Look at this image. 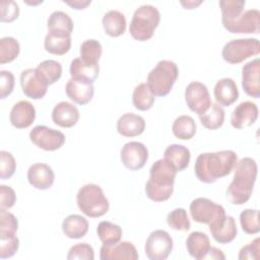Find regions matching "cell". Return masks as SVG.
<instances>
[{"instance_id": "1", "label": "cell", "mask_w": 260, "mask_h": 260, "mask_svg": "<svg viewBox=\"0 0 260 260\" xmlns=\"http://www.w3.org/2000/svg\"><path fill=\"white\" fill-rule=\"evenodd\" d=\"M237 161L238 155L231 149L216 152H204L197 156L194 172L200 182L211 184L230 175Z\"/></svg>"}, {"instance_id": "2", "label": "cell", "mask_w": 260, "mask_h": 260, "mask_svg": "<svg viewBox=\"0 0 260 260\" xmlns=\"http://www.w3.org/2000/svg\"><path fill=\"white\" fill-rule=\"evenodd\" d=\"M235 175L226 189V198L234 205L246 203L253 192L254 184L257 179L258 167L252 157H243L237 161Z\"/></svg>"}, {"instance_id": "3", "label": "cell", "mask_w": 260, "mask_h": 260, "mask_svg": "<svg viewBox=\"0 0 260 260\" xmlns=\"http://www.w3.org/2000/svg\"><path fill=\"white\" fill-rule=\"evenodd\" d=\"M177 173L167 159H157L149 170V179L144 188L146 196L154 202L168 200L173 194Z\"/></svg>"}, {"instance_id": "4", "label": "cell", "mask_w": 260, "mask_h": 260, "mask_svg": "<svg viewBox=\"0 0 260 260\" xmlns=\"http://www.w3.org/2000/svg\"><path fill=\"white\" fill-rule=\"evenodd\" d=\"M159 21L160 13L155 6L149 4L141 5L133 13L129 32L134 40L145 42L152 38Z\"/></svg>"}, {"instance_id": "5", "label": "cell", "mask_w": 260, "mask_h": 260, "mask_svg": "<svg viewBox=\"0 0 260 260\" xmlns=\"http://www.w3.org/2000/svg\"><path fill=\"white\" fill-rule=\"evenodd\" d=\"M79 210L88 217H101L109 211L110 203L103 189L96 184H85L76 195Z\"/></svg>"}, {"instance_id": "6", "label": "cell", "mask_w": 260, "mask_h": 260, "mask_svg": "<svg viewBox=\"0 0 260 260\" xmlns=\"http://www.w3.org/2000/svg\"><path fill=\"white\" fill-rule=\"evenodd\" d=\"M179 76V68L174 61L160 60L147 75V85L155 96L170 93Z\"/></svg>"}, {"instance_id": "7", "label": "cell", "mask_w": 260, "mask_h": 260, "mask_svg": "<svg viewBox=\"0 0 260 260\" xmlns=\"http://www.w3.org/2000/svg\"><path fill=\"white\" fill-rule=\"evenodd\" d=\"M260 53V43L258 39L247 38L237 39L228 42L221 51L223 60L230 64H239L257 56Z\"/></svg>"}, {"instance_id": "8", "label": "cell", "mask_w": 260, "mask_h": 260, "mask_svg": "<svg viewBox=\"0 0 260 260\" xmlns=\"http://www.w3.org/2000/svg\"><path fill=\"white\" fill-rule=\"evenodd\" d=\"M189 209L190 215L194 221L208 225L225 215V210L220 204L205 197H198L192 200Z\"/></svg>"}, {"instance_id": "9", "label": "cell", "mask_w": 260, "mask_h": 260, "mask_svg": "<svg viewBox=\"0 0 260 260\" xmlns=\"http://www.w3.org/2000/svg\"><path fill=\"white\" fill-rule=\"evenodd\" d=\"M173 239L164 230H155L146 239L144 251L150 260H165L173 251Z\"/></svg>"}, {"instance_id": "10", "label": "cell", "mask_w": 260, "mask_h": 260, "mask_svg": "<svg viewBox=\"0 0 260 260\" xmlns=\"http://www.w3.org/2000/svg\"><path fill=\"white\" fill-rule=\"evenodd\" d=\"M30 141L39 148L46 151H54L63 146L65 135L53 128L45 125H38L29 132Z\"/></svg>"}, {"instance_id": "11", "label": "cell", "mask_w": 260, "mask_h": 260, "mask_svg": "<svg viewBox=\"0 0 260 260\" xmlns=\"http://www.w3.org/2000/svg\"><path fill=\"white\" fill-rule=\"evenodd\" d=\"M185 102L190 111L201 115L212 104L207 86L199 81L190 82L185 89Z\"/></svg>"}, {"instance_id": "12", "label": "cell", "mask_w": 260, "mask_h": 260, "mask_svg": "<svg viewBox=\"0 0 260 260\" xmlns=\"http://www.w3.org/2000/svg\"><path fill=\"white\" fill-rule=\"evenodd\" d=\"M223 27L232 34H258L260 28V12L249 9L235 19L221 21Z\"/></svg>"}, {"instance_id": "13", "label": "cell", "mask_w": 260, "mask_h": 260, "mask_svg": "<svg viewBox=\"0 0 260 260\" xmlns=\"http://www.w3.org/2000/svg\"><path fill=\"white\" fill-rule=\"evenodd\" d=\"M121 161L130 171L142 169L148 159L146 146L139 141H130L123 145L120 153Z\"/></svg>"}, {"instance_id": "14", "label": "cell", "mask_w": 260, "mask_h": 260, "mask_svg": "<svg viewBox=\"0 0 260 260\" xmlns=\"http://www.w3.org/2000/svg\"><path fill=\"white\" fill-rule=\"evenodd\" d=\"M22 92L29 99H43L48 90V83L40 75L36 68H27L20 74Z\"/></svg>"}, {"instance_id": "15", "label": "cell", "mask_w": 260, "mask_h": 260, "mask_svg": "<svg viewBox=\"0 0 260 260\" xmlns=\"http://www.w3.org/2000/svg\"><path fill=\"white\" fill-rule=\"evenodd\" d=\"M260 60L255 58L246 63L242 68V87L246 94L254 99L260 96Z\"/></svg>"}, {"instance_id": "16", "label": "cell", "mask_w": 260, "mask_h": 260, "mask_svg": "<svg viewBox=\"0 0 260 260\" xmlns=\"http://www.w3.org/2000/svg\"><path fill=\"white\" fill-rule=\"evenodd\" d=\"M258 107L251 101L240 103L232 112L231 125L236 129L252 126L258 119Z\"/></svg>"}, {"instance_id": "17", "label": "cell", "mask_w": 260, "mask_h": 260, "mask_svg": "<svg viewBox=\"0 0 260 260\" xmlns=\"http://www.w3.org/2000/svg\"><path fill=\"white\" fill-rule=\"evenodd\" d=\"M139 257L131 242L123 241L114 245H103L100 249L102 260H137Z\"/></svg>"}, {"instance_id": "18", "label": "cell", "mask_w": 260, "mask_h": 260, "mask_svg": "<svg viewBox=\"0 0 260 260\" xmlns=\"http://www.w3.org/2000/svg\"><path fill=\"white\" fill-rule=\"evenodd\" d=\"M65 92L73 103L83 106L92 100L94 87L93 83L71 77L66 83Z\"/></svg>"}, {"instance_id": "19", "label": "cell", "mask_w": 260, "mask_h": 260, "mask_svg": "<svg viewBox=\"0 0 260 260\" xmlns=\"http://www.w3.org/2000/svg\"><path fill=\"white\" fill-rule=\"evenodd\" d=\"M27 181L36 189L47 190L54 184L55 174L49 165L37 162L28 168Z\"/></svg>"}, {"instance_id": "20", "label": "cell", "mask_w": 260, "mask_h": 260, "mask_svg": "<svg viewBox=\"0 0 260 260\" xmlns=\"http://www.w3.org/2000/svg\"><path fill=\"white\" fill-rule=\"evenodd\" d=\"M208 226L213 240L219 244L231 243L235 240L238 234L235 218L226 214Z\"/></svg>"}, {"instance_id": "21", "label": "cell", "mask_w": 260, "mask_h": 260, "mask_svg": "<svg viewBox=\"0 0 260 260\" xmlns=\"http://www.w3.org/2000/svg\"><path fill=\"white\" fill-rule=\"evenodd\" d=\"M36 119V109L28 101H19L13 105L9 120L13 127L17 129H24L29 127Z\"/></svg>"}, {"instance_id": "22", "label": "cell", "mask_w": 260, "mask_h": 260, "mask_svg": "<svg viewBox=\"0 0 260 260\" xmlns=\"http://www.w3.org/2000/svg\"><path fill=\"white\" fill-rule=\"evenodd\" d=\"M216 104L229 107L239 99V89L236 81L229 77H223L216 81L213 89Z\"/></svg>"}, {"instance_id": "23", "label": "cell", "mask_w": 260, "mask_h": 260, "mask_svg": "<svg viewBox=\"0 0 260 260\" xmlns=\"http://www.w3.org/2000/svg\"><path fill=\"white\" fill-rule=\"evenodd\" d=\"M52 120L57 126L71 128L79 120V111L69 102H60L53 108Z\"/></svg>"}, {"instance_id": "24", "label": "cell", "mask_w": 260, "mask_h": 260, "mask_svg": "<svg viewBox=\"0 0 260 260\" xmlns=\"http://www.w3.org/2000/svg\"><path fill=\"white\" fill-rule=\"evenodd\" d=\"M145 120L134 113H125L117 121V131L124 137H136L143 133Z\"/></svg>"}, {"instance_id": "25", "label": "cell", "mask_w": 260, "mask_h": 260, "mask_svg": "<svg viewBox=\"0 0 260 260\" xmlns=\"http://www.w3.org/2000/svg\"><path fill=\"white\" fill-rule=\"evenodd\" d=\"M210 247L208 236L202 232H193L186 240L187 252L192 258L197 260H204Z\"/></svg>"}, {"instance_id": "26", "label": "cell", "mask_w": 260, "mask_h": 260, "mask_svg": "<svg viewBox=\"0 0 260 260\" xmlns=\"http://www.w3.org/2000/svg\"><path fill=\"white\" fill-rule=\"evenodd\" d=\"M164 158L167 159L177 172H182L188 168L191 153L190 150L182 144H170L165 149Z\"/></svg>"}, {"instance_id": "27", "label": "cell", "mask_w": 260, "mask_h": 260, "mask_svg": "<svg viewBox=\"0 0 260 260\" xmlns=\"http://www.w3.org/2000/svg\"><path fill=\"white\" fill-rule=\"evenodd\" d=\"M62 232L69 239H81L88 232V221L79 214H70L62 221Z\"/></svg>"}, {"instance_id": "28", "label": "cell", "mask_w": 260, "mask_h": 260, "mask_svg": "<svg viewBox=\"0 0 260 260\" xmlns=\"http://www.w3.org/2000/svg\"><path fill=\"white\" fill-rule=\"evenodd\" d=\"M103 28L106 35L112 38H117L123 35L126 30V17L118 10H109L105 13L102 19Z\"/></svg>"}, {"instance_id": "29", "label": "cell", "mask_w": 260, "mask_h": 260, "mask_svg": "<svg viewBox=\"0 0 260 260\" xmlns=\"http://www.w3.org/2000/svg\"><path fill=\"white\" fill-rule=\"evenodd\" d=\"M47 26L49 32L71 36L74 23L67 13L57 10L50 14L47 21Z\"/></svg>"}, {"instance_id": "30", "label": "cell", "mask_w": 260, "mask_h": 260, "mask_svg": "<svg viewBox=\"0 0 260 260\" xmlns=\"http://www.w3.org/2000/svg\"><path fill=\"white\" fill-rule=\"evenodd\" d=\"M45 50L53 55H65L71 48V36L49 32L44 41Z\"/></svg>"}, {"instance_id": "31", "label": "cell", "mask_w": 260, "mask_h": 260, "mask_svg": "<svg viewBox=\"0 0 260 260\" xmlns=\"http://www.w3.org/2000/svg\"><path fill=\"white\" fill-rule=\"evenodd\" d=\"M70 75L72 78L84 80L93 83L99 76L100 66L98 65H87L81 61L80 58H75L70 63Z\"/></svg>"}, {"instance_id": "32", "label": "cell", "mask_w": 260, "mask_h": 260, "mask_svg": "<svg viewBox=\"0 0 260 260\" xmlns=\"http://www.w3.org/2000/svg\"><path fill=\"white\" fill-rule=\"evenodd\" d=\"M196 123L194 119L188 115H181L175 119L172 125L174 136L181 140H189L196 133Z\"/></svg>"}, {"instance_id": "33", "label": "cell", "mask_w": 260, "mask_h": 260, "mask_svg": "<svg viewBox=\"0 0 260 260\" xmlns=\"http://www.w3.org/2000/svg\"><path fill=\"white\" fill-rule=\"evenodd\" d=\"M155 95L152 93L147 83H139L132 93V104L139 111H148L152 108Z\"/></svg>"}, {"instance_id": "34", "label": "cell", "mask_w": 260, "mask_h": 260, "mask_svg": "<svg viewBox=\"0 0 260 260\" xmlns=\"http://www.w3.org/2000/svg\"><path fill=\"white\" fill-rule=\"evenodd\" d=\"M96 234L103 245H114L121 241L123 232L119 224L103 220L96 228Z\"/></svg>"}, {"instance_id": "35", "label": "cell", "mask_w": 260, "mask_h": 260, "mask_svg": "<svg viewBox=\"0 0 260 260\" xmlns=\"http://www.w3.org/2000/svg\"><path fill=\"white\" fill-rule=\"evenodd\" d=\"M199 120L202 126L206 129H218L224 122V111L219 105L211 104L203 114L199 115Z\"/></svg>"}, {"instance_id": "36", "label": "cell", "mask_w": 260, "mask_h": 260, "mask_svg": "<svg viewBox=\"0 0 260 260\" xmlns=\"http://www.w3.org/2000/svg\"><path fill=\"white\" fill-rule=\"evenodd\" d=\"M80 59L87 65H98L101 59L103 48L101 43L94 39L85 40L80 45Z\"/></svg>"}, {"instance_id": "37", "label": "cell", "mask_w": 260, "mask_h": 260, "mask_svg": "<svg viewBox=\"0 0 260 260\" xmlns=\"http://www.w3.org/2000/svg\"><path fill=\"white\" fill-rule=\"evenodd\" d=\"M36 69L49 85L58 81L62 75V65L55 60H45Z\"/></svg>"}, {"instance_id": "38", "label": "cell", "mask_w": 260, "mask_h": 260, "mask_svg": "<svg viewBox=\"0 0 260 260\" xmlns=\"http://www.w3.org/2000/svg\"><path fill=\"white\" fill-rule=\"evenodd\" d=\"M20 52V46L13 37H3L0 39V64L10 63L15 60Z\"/></svg>"}, {"instance_id": "39", "label": "cell", "mask_w": 260, "mask_h": 260, "mask_svg": "<svg viewBox=\"0 0 260 260\" xmlns=\"http://www.w3.org/2000/svg\"><path fill=\"white\" fill-rule=\"evenodd\" d=\"M258 209L247 208L240 213V223L242 230L248 235H256L260 232Z\"/></svg>"}, {"instance_id": "40", "label": "cell", "mask_w": 260, "mask_h": 260, "mask_svg": "<svg viewBox=\"0 0 260 260\" xmlns=\"http://www.w3.org/2000/svg\"><path fill=\"white\" fill-rule=\"evenodd\" d=\"M168 225L175 230L181 232H187L191 228V223L187 214L186 209L184 208H175L167 215Z\"/></svg>"}, {"instance_id": "41", "label": "cell", "mask_w": 260, "mask_h": 260, "mask_svg": "<svg viewBox=\"0 0 260 260\" xmlns=\"http://www.w3.org/2000/svg\"><path fill=\"white\" fill-rule=\"evenodd\" d=\"M221 10V21L232 20L240 16L246 5V1L244 0H224L219 1L218 3Z\"/></svg>"}, {"instance_id": "42", "label": "cell", "mask_w": 260, "mask_h": 260, "mask_svg": "<svg viewBox=\"0 0 260 260\" xmlns=\"http://www.w3.org/2000/svg\"><path fill=\"white\" fill-rule=\"evenodd\" d=\"M18 229V220L14 214L0 209V236H15Z\"/></svg>"}, {"instance_id": "43", "label": "cell", "mask_w": 260, "mask_h": 260, "mask_svg": "<svg viewBox=\"0 0 260 260\" xmlns=\"http://www.w3.org/2000/svg\"><path fill=\"white\" fill-rule=\"evenodd\" d=\"M16 169V161L13 157V155L6 151L1 150L0 151V178L1 180H7L10 179Z\"/></svg>"}, {"instance_id": "44", "label": "cell", "mask_w": 260, "mask_h": 260, "mask_svg": "<svg viewBox=\"0 0 260 260\" xmlns=\"http://www.w3.org/2000/svg\"><path fill=\"white\" fill-rule=\"evenodd\" d=\"M68 260H93L94 252L92 247L87 243H78L72 246L67 254Z\"/></svg>"}, {"instance_id": "45", "label": "cell", "mask_w": 260, "mask_h": 260, "mask_svg": "<svg viewBox=\"0 0 260 260\" xmlns=\"http://www.w3.org/2000/svg\"><path fill=\"white\" fill-rule=\"evenodd\" d=\"M19 248V240L15 236H0V258L12 257Z\"/></svg>"}, {"instance_id": "46", "label": "cell", "mask_w": 260, "mask_h": 260, "mask_svg": "<svg viewBox=\"0 0 260 260\" xmlns=\"http://www.w3.org/2000/svg\"><path fill=\"white\" fill-rule=\"evenodd\" d=\"M19 16V6L13 0L1 1V21L12 22Z\"/></svg>"}, {"instance_id": "47", "label": "cell", "mask_w": 260, "mask_h": 260, "mask_svg": "<svg viewBox=\"0 0 260 260\" xmlns=\"http://www.w3.org/2000/svg\"><path fill=\"white\" fill-rule=\"evenodd\" d=\"M238 258L240 260H257L260 258V239L256 238L248 245L241 248Z\"/></svg>"}, {"instance_id": "48", "label": "cell", "mask_w": 260, "mask_h": 260, "mask_svg": "<svg viewBox=\"0 0 260 260\" xmlns=\"http://www.w3.org/2000/svg\"><path fill=\"white\" fill-rule=\"evenodd\" d=\"M14 88V75L7 70L0 71V99L8 96Z\"/></svg>"}, {"instance_id": "49", "label": "cell", "mask_w": 260, "mask_h": 260, "mask_svg": "<svg viewBox=\"0 0 260 260\" xmlns=\"http://www.w3.org/2000/svg\"><path fill=\"white\" fill-rule=\"evenodd\" d=\"M16 195L14 190L6 185L0 186V209H9L14 206Z\"/></svg>"}, {"instance_id": "50", "label": "cell", "mask_w": 260, "mask_h": 260, "mask_svg": "<svg viewBox=\"0 0 260 260\" xmlns=\"http://www.w3.org/2000/svg\"><path fill=\"white\" fill-rule=\"evenodd\" d=\"M63 2L76 10L84 9L91 3L90 0H63Z\"/></svg>"}, {"instance_id": "51", "label": "cell", "mask_w": 260, "mask_h": 260, "mask_svg": "<svg viewBox=\"0 0 260 260\" xmlns=\"http://www.w3.org/2000/svg\"><path fill=\"white\" fill-rule=\"evenodd\" d=\"M205 259H225L224 254L222 253L221 250L215 248V247H210Z\"/></svg>"}, {"instance_id": "52", "label": "cell", "mask_w": 260, "mask_h": 260, "mask_svg": "<svg viewBox=\"0 0 260 260\" xmlns=\"http://www.w3.org/2000/svg\"><path fill=\"white\" fill-rule=\"evenodd\" d=\"M202 3V1H181V5L185 7V9H194L197 6H199Z\"/></svg>"}]
</instances>
